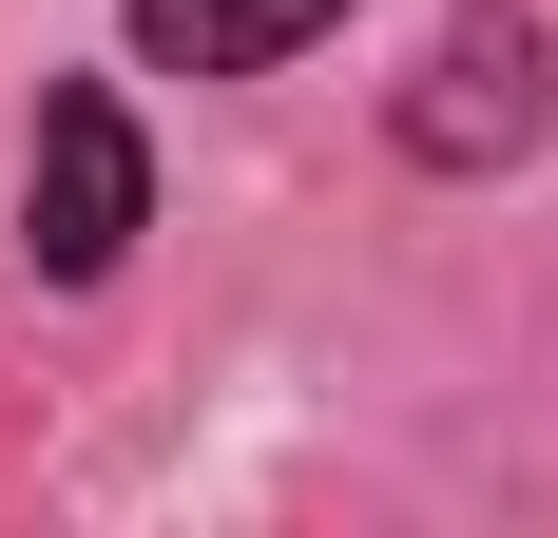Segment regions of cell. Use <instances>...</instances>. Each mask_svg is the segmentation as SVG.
<instances>
[{
  "instance_id": "6da1fadb",
  "label": "cell",
  "mask_w": 558,
  "mask_h": 538,
  "mask_svg": "<svg viewBox=\"0 0 558 538\" xmlns=\"http://www.w3.org/2000/svg\"><path fill=\"white\" fill-rule=\"evenodd\" d=\"M135 231H155V135L116 77H58L20 135V250H39V289H116Z\"/></svg>"
},
{
  "instance_id": "7a4b0ae2",
  "label": "cell",
  "mask_w": 558,
  "mask_h": 538,
  "mask_svg": "<svg viewBox=\"0 0 558 538\" xmlns=\"http://www.w3.org/2000/svg\"><path fill=\"white\" fill-rule=\"evenodd\" d=\"M404 173H501L558 135V39H539V0H462L444 39H424V77L386 97Z\"/></svg>"
},
{
  "instance_id": "3957f363",
  "label": "cell",
  "mask_w": 558,
  "mask_h": 538,
  "mask_svg": "<svg viewBox=\"0 0 558 538\" xmlns=\"http://www.w3.org/2000/svg\"><path fill=\"white\" fill-rule=\"evenodd\" d=\"M347 0H116V39H135V77H270V58H308Z\"/></svg>"
}]
</instances>
